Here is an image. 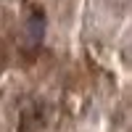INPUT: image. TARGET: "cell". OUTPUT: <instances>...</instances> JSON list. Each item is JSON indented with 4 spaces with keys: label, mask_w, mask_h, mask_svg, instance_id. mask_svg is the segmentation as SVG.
Here are the masks:
<instances>
[{
    "label": "cell",
    "mask_w": 132,
    "mask_h": 132,
    "mask_svg": "<svg viewBox=\"0 0 132 132\" xmlns=\"http://www.w3.org/2000/svg\"><path fill=\"white\" fill-rule=\"evenodd\" d=\"M42 32H45L42 11L40 8H32V13L27 16V40H29V48H37L42 42Z\"/></svg>",
    "instance_id": "obj_1"
},
{
    "label": "cell",
    "mask_w": 132,
    "mask_h": 132,
    "mask_svg": "<svg viewBox=\"0 0 132 132\" xmlns=\"http://www.w3.org/2000/svg\"><path fill=\"white\" fill-rule=\"evenodd\" d=\"M37 129H40V108L29 106V108H24V114H21L19 132H37Z\"/></svg>",
    "instance_id": "obj_2"
}]
</instances>
